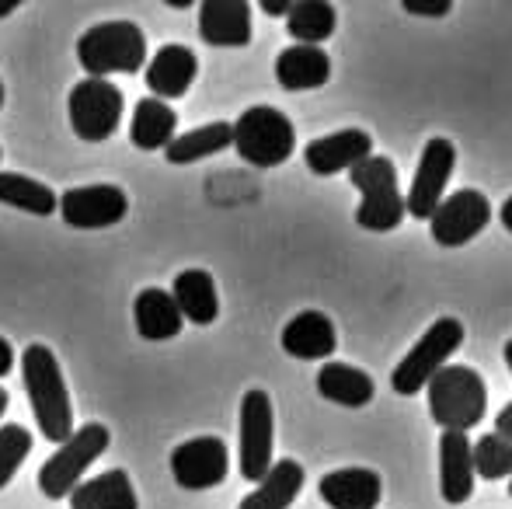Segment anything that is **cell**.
Wrapping results in <instances>:
<instances>
[{"mask_svg": "<svg viewBox=\"0 0 512 509\" xmlns=\"http://www.w3.org/2000/svg\"><path fill=\"white\" fill-rule=\"evenodd\" d=\"M21 377H25V391L32 401L35 422H39V433L49 443H63L74 433V408H70V394L63 384L60 360L53 356V349L32 342V346L21 353Z\"/></svg>", "mask_w": 512, "mask_h": 509, "instance_id": "cell-1", "label": "cell"}, {"mask_svg": "<svg viewBox=\"0 0 512 509\" xmlns=\"http://www.w3.org/2000/svg\"><path fill=\"white\" fill-rule=\"evenodd\" d=\"M429 412L443 433H467L485 419L488 387L474 367H443L429 384Z\"/></svg>", "mask_w": 512, "mask_h": 509, "instance_id": "cell-2", "label": "cell"}, {"mask_svg": "<svg viewBox=\"0 0 512 509\" xmlns=\"http://www.w3.org/2000/svg\"><path fill=\"white\" fill-rule=\"evenodd\" d=\"M77 60L98 81L108 74H136L147 60V35L133 21H102L77 39Z\"/></svg>", "mask_w": 512, "mask_h": 509, "instance_id": "cell-3", "label": "cell"}, {"mask_svg": "<svg viewBox=\"0 0 512 509\" xmlns=\"http://www.w3.org/2000/svg\"><path fill=\"white\" fill-rule=\"evenodd\" d=\"M349 178L363 199H359L356 224L363 231H394L405 220V196L398 192V168L387 157H366L356 168H349Z\"/></svg>", "mask_w": 512, "mask_h": 509, "instance_id": "cell-4", "label": "cell"}, {"mask_svg": "<svg viewBox=\"0 0 512 509\" xmlns=\"http://www.w3.org/2000/svg\"><path fill=\"white\" fill-rule=\"evenodd\" d=\"M230 129H234L237 154L258 168H276V164L290 161L293 147H297V129H293L290 116L272 105L244 109Z\"/></svg>", "mask_w": 512, "mask_h": 509, "instance_id": "cell-5", "label": "cell"}, {"mask_svg": "<svg viewBox=\"0 0 512 509\" xmlns=\"http://www.w3.org/2000/svg\"><path fill=\"white\" fill-rule=\"evenodd\" d=\"M108 443H112V433H108V426H102V422H88V426L74 429L70 440H63L60 450L42 464V471H39L42 496L67 499L70 492L81 485L84 471L108 450Z\"/></svg>", "mask_w": 512, "mask_h": 509, "instance_id": "cell-6", "label": "cell"}, {"mask_svg": "<svg viewBox=\"0 0 512 509\" xmlns=\"http://www.w3.org/2000/svg\"><path fill=\"white\" fill-rule=\"evenodd\" d=\"M464 346V325H460L457 318H439L429 325V332L422 335V339L415 342V346L408 349L405 360L394 367L391 374V387L398 394H418L425 384L432 381V377L439 374V370L446 367V360H450L457 349Z\"/></svg>", "mask_w": 512, "mask_h": 509, "instance_id": "cell-7", "label": "cell"}, {"mask_svg": "<svg viewBox=\"0 0 512 509\" xmlns=\"http://www.w3.org/2000/svg\"><path fill=\"white\" fill-rule=\"evenodd\" d=\"M122 105H126V98H122V91L112 81H98V77L77 81L67 98L70 126H74V133L81 140L102 143L119 129Z\"/></svg>", "mask_w": 512, "mask_h": 509, "instance_id": "cell-8", "label": "cell"}, {"mask_svg": "<svg viewBox=\"0 0 512 509\" xmlns=\"http://www.w3.org/2000/svg\"><path fill=\"white\" fill-rule=\"evenodd\" d=\"M488 220H492V203L485 199V192L460 189L436 206V213L429 217V231L439 248H464L485 231Z\"/></svg>", "mask_w": 512, "mask_h": 509, "instance_id": "cell-9", "label": "cell"}, {"mask_svg": "<svg viewBox=\"0 0 512 509\" xmlns=\"http://www.w3.org/2000/svg\"><path fill=\"white\" fill-rule=\"evenodd\" d=\"M272 398L262 387H251L241 398V475L248 482H262L272 468Z\"/></svg>", "mask_w": 512, "mask_h": 509, "instance_id": "cell-10", "label": "cell"}, {"mask_svg": "<svg viewBox=\"0 0 512 509\" xmlns=\"http://www.w3.org/2000/svg\"><path fill=\"white\" fill-rule=\"evenodd\" d=\"M453 164H457V147H453L446 136H432L422 147L415 178H411V189L405 196L408 217L429 220L432 213H436V206L443 203L446 182H450V175H453Z\"/></svg>", "mask_w": 512, "mask_h": 509, "instance_id": "cell-11", "label": "cell"}, {"mask_svg": "<svg viewBox=\"0 0 512 509\" xmlns=\"http://www.w3.org/2000/svg\"><path fill=\"white\" fill-rule=\"evenodd\" d=\"M230 454L220 436H196L171 450V478L189 492H206L227 478Z\"/></svg>", "mask_w": 512, "mask_h": 509, "instance_id": "cell-12", "label": "cell"}, {"mask_svg": "<svg viewBox=\"0 0 512 509\" xmlns=\"http://www.w3.org/2000/svg\"><path fill=\"white\" fill-rule=\"evenodd\" d=\"M60 217L63 224L77 231H102V227L119 224L129 213V199L119 185H81L60 196Z\"/></svg>", "mask_w": 512, "mask_h": 509, "instance_id": "cell-13", "label": "cell"}, {"mask_svg": "<svg viewBox=\"0 0 512 509\" xmlns=\"http://www.w3.org/2000/svg\"><path fill=\"white\" fill-rule=\"evenodd\" d=\"M370 154H373V140L363 129H338V133L310 140L304 150V161L314 175H338V171L356 168Z\"/></svg>", "mask_w": 512, "mask_h": 509, "instance_id": "cell-14", "label": "cell"}, {"mask_svg": "<svg viewBox=\"0 0 512 509\" xmlns=\"http://www.w3.org/2000/svg\"><path fill=\"white\" fill-rule=\"evenodd\" d=\"M199 35L209 46L241 49L251 42V4L248 0H203L199 4Z\"/></svg>", "mask_w": 512, "mask_h": 509, "instance_id": "cell-15", "label": "cell"}, {"mask_svg": "<svg viewBox=\"0 0 512 509\" xmlns=\"http://www.w3.org/2000/svg\"><path fill=\"white\" fill-rule=\"evenodd\" d=\"M199 74V60L189 46L168 42L154 53L147 63V88L154 91L157 102H171V98H185Z\"/></svg>", "mask_w": 512, "mask_h": 509, "instance_id": "cell-16", "label": "cell"}, {"mask_svg": "<svg viewBox=\"0 0 512 509\" xmlns=\"http://www.w3.org/2000/svg\"><path fill=\"white\" fill-rule=\"evenodd\" d=\"M317 492L331 509H377L384 482L370 468H338L321 478Z\"/></svg>", "mask_w": 512, "mask_h": 509, "instance_id": "cell-17", "label": "cell"}, {"mask_svg": "<svg viewBox=\"0 0 512 509\" xmlns=\"http://www.w3.org/2000/svg\"><path fill=\"white\" fill-rule=\"evenodd\" d=\"M279 342H283V353H290L293 360H328L338 349L335 325L321 311H300L297 318H290Z\"/></svg>", "mask_w": 512, "mask_h": 509, "instance_id": "cell-18", "label": "cell"}, {"mask_svg": "<svg viewBox=\"0 0 512 509\" xmlns=\"http://www.w3.org/2000/svg\"><path fill=\"white\" fill-rule=\"evenodd\" d=\"M439 492L450 506H460L474 492V461L467 433L439 436Z\"/></svg>", "mask_w": 512, "mask_h": 509, "instance_id": "cell-19", "label": "cell"}, {"mask_svg": "<svg viewBox=\"0 0 512 509\" xmlns=\"http://www.w3.org/2000/svg\"><path fill=\"white\" fill-rule=\"evenodd\" d=\"M171 300H175L178 314L189 318L192 325H213L220 314V297H216V283L206 269H185L171 283Z\"/></svg>", "mask_w": 512, "mask_h": 509, "instance_id": "cell-20", "label": "cell"}, {"mask_svg": "<svg viewBox=\"0 0 512 509\" xmlns=\"http://www.w3.org/2000/svg\"><path fill=\"white\" fill-rule=\"evenodd\" d=\"M331 77V60L321 46H290L276 56V81L286 91H314Z\"/></svg>", "mask_w": 512, "mask_h": 509, "instance_id": "cell-21", "label": "cell"}, {"mask_svg": "<svg viewBox=\"0 0 512 509\" xmlns=\"http://www.w3.org/2000/svg\"><path fill=\"white\" fill-rule=\"evenodd\" d=\"M304 468H300L293 457H283V461H272L269 475L258 482L255 492L241 499L237 509H290L293 499L304 489Z\"/></svg>", "mask_w": 512, "mask_h": 509, "instance_id": "cell-22", "label": "cell"}, {"mask_svg": "<svg viewBox=\"0 0 512 509\" xmlns=\"http://www.w3.org/2000/svg\"><path fill=\"white\" fill-rule=\"evenodd\" d=\"M70 509H140L136 489L122 468L95 475L70 492Z\"/></svg>", "mask_w": 512, "mask_h": 509, "instance_id": "cell-23", "label": "cell"}, {"mask_svg": "<svg viewBox=\"0 0 512 509\" xmlns=\"http://www.w3.org/2000/svg\"><path fill=\"white\" fill-rule=\"evenodd\" d=\"M133 321H136V332L150 342H164V339H175L182 332V314H178L175 300H171L168 290L161 286H150L143 290L140 297L133 300Z\"/></svg>", "mask_w": 512, "mask_h": 509, "instance_id": "cell-24", "label": "cell"}, {"mask_svg": "<svg viewBox=\"0 0 512 509\" xmlns=\"http://www.w3.org/2000/svg\"><path fill=\"white\" fill-rule=\"evenodd\" d=\"M317 394L342 408H363L373 401V377L349 363H324L317 374Z\"/></svg>", "mask_w": 512, "mask_h": 509, "instance_id": "cell-25", "label": "cell"}, {"mask_svg": "<svg viewBox=\"0 0 512 509\" xmlns=\"http://www.w3.org/2000/svg\"><path fill=\"white\" fill-rule=\"evenodd\" d=\"M178 116L168 102H157V98H140L133 112V126H129V140L136 150H164L175 140Z\"/></svg>", "mask_w": 512, "mask_h": 509, "instance_id": "cell-26", "label": "cell"}, {"mask_svg": "<svg viewBox=\"0 0 512 509\" xmlns=\"http://www.w3.org/2000/svg\"><path fill=\"white\" fill-rule=\"evenodd\" d=\"M227 147H234V129H230V123H209L189 129L182 136L175 133V140L164 147V157H168V164H196Z\"/></svg>", "mask_w": 512, "mask_h": 509, "instance_id": "cell-27", "label": "cell"}, {"mask_svg": "<svg viewBox=\"0 0 512 509\" xmlns=\"http://www.w3.org/2000/svg\"><path fill=\"white\" fill-rule=\"evenodd\" d=\"M0 203L14 206L21 213H32V217H53L60 196L46 182H35V178L18 175V171H0Z\"/></svg>", "mask_w": 512, "mask_h": 509, "instance_id": "cell-28", "label": "cell"}, {"mask_svg": "<svg viewBox=\"0 0 512 509\" xmlns=\"http://www.w3.org/2000/svg\"><path fill=\"white\" fill-rule=\"evenodd\" d=\"M335 25H338L335 7L324 4V0H300L286 14V32L297 39V46H321L324 39L335 35Z\"/></svg>", "mask_w": 512, "mask_h": 509, "instance_id": "cell-29", "label": "cell"}, {"mask_svg": "<svg viewBox=\"0 0 512 509\" xmlns=\"http://www.w3.org/2000/svg\"><path fill=\"white\" fill-rule=\"evenodd\" d=\"M471 461H474V475L488 478V482L512 478V443H506L495 433H485L478 443H471Z\"/></svg>", "mask_w": 512, "mask_h": 509, "instance_id": "cell-30", "label": "cell"}, {"mask_svg": "<svg viewBox=\"0 0 512 509\" xmlns=\"http://www.w3.org/2000/svg\"><path fill=\"white\" fill-rule=\"evenodd\" d=\"M28 454H32V433L25 426H18V422H7L0 429V489L11 485V478L18 475Z\"/></svg>", "mask_w": 512, "mask_h": 509, "instance_id": "cell-31", "label": "cell"}, {"mask_svg": "<svg viewBox=\"0 0 512 509\" xmlns=\"http://www.w3.org/2000/svg\"><path fill=\"white\" fill-rule=\"evenodd\" d=\"M405 11L422 14V18H443V14H450V4H446V0H439V4H415V0H405Z\"/></svg>", "mask_w": 512, "mask_h": 509, "instance_id": "cell-32", "label": "cell"}, {"mask_svg": "<svg viewBox=\"0 0 512 509\" xmlns=\"http://www.w3.org/2000/svg\"><path fill=\"white\" fill-rule=\"evenodd\" d=\"M495 436H502L506 443H512V401L495 415Z\"/></svg>", "mask_w": 512, "mask_h": 509, "instance_id": "cell-33", "label": "cell"}, {"mask_svg": "<svg viewBox=\"0 0 512 509\" xmlns=\"http://www.w3.org/2000/svg\"><path fill=\"white\" fill-rule=\"evenodd\" d=\"M258 7H262L265 14H272V18H286L293 4H290V0H262Z\"/></svg>", "mask_w": 512, "mask_h": 509, "instance_id": "cell-34", "label": "cell"}, {"mask_svg": "<svg viewBox=\"0 0 512 509\" xmlns=\"http://www.w3.org/2000/svg\"><path fill=\"white\" fill-rule=\"evenodd\" d=\"M14 370V349L7 339H0V377H7Z\"/></svg>", "mask_w": 512, "mask_h": 509, "instance_id": "cell-35", "label": "cell"}, {"mask_svg": "<svg viewBox=\"0 0 512 509\" xmlns=\"http://www.w3.org/2000/svg\"><path fill=\"white\" fill-rule=\"evenodd\" d=\"M499 220H502V227H506V231L512 234V196L506 199V203H502V210H499Z\"/></svg>", "mask_w": 512, "mask_h": 509, "instance_id": "cell-36", "label": "cell"}, {"mask_svg": "<svg viewBox=\"0 0 512 509\" xmlns=\"http://www.w3.org/2000/svg\"><path fill=\"white\" fill-rule=\"evenodd\" d=\"M18 11V0H7V4H0V18H7V14Z\"/></svg>", "mask_w": 512, "mask_h": 509, "instance_id": "cell-37", "label": "cell"}, {"mask_svg": "<svg viewBox=\"0 0 512 509\" xmlns=\"http://www.w3.org/2000/svg\"><path fill=\"white\" fill-rule=\"evenodd\" d=\"M506 363H509V374H512V339L506 342Z\"/></svg>", "mask_w": 512, "mask_h": 509, "instance_id": "cell-38", "label": "cell"}, {"mask_svg": "<svg viewBox=\"0 0 512 509\" xmlns=\"http://www.w3.org/2000/svg\"><path fill=\"white\" fill-rule=\"evenodd\" d=\"M4 408H7V391L0 387V415H4Z\"/></svg>", "mask_w": 512, "mask_h": 509, "instance_id": "cell-39", "label": "cell"}, {"mask_svg": "<svg viewBox=\"0 0 512 509\" xmlns=\"http://www.w3.org/2000/svg\"><path fill=\"white\" fill-rule=\"evenodd\" d=\"M0 109H4V81H0Z\"/></svg>", "mask_w": 512, "mask_h": 509, "instance_id": "cell-40", "label": "cell"}, {"mask_svg": "<svg viewBox=\"0 0 512 509\" xmlns=\"http://www.w3.org/2000/svg\"><path fill=\"white\" fill-rule=\"evenodd\" d=\"M509 496H512V478H509Z\"/></svg>", "mask_w": 512, "mask_h": 509, "instance_id": "cell-41", "label": "cell"}]
</instances>
